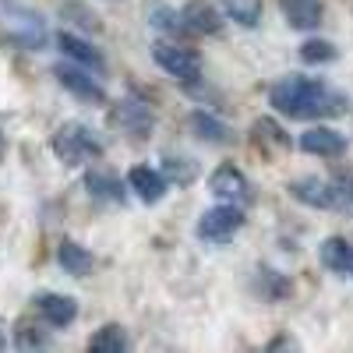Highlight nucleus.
Returning a JSON list of instances; mask_svg holds the SVG:
<instances>
[{
	"instance_id": "nucleus-24",
	"label": "nucleus",
	"mask_w": 353,
	"mask_h": 353,
	"mask_svg": "<svg viewBox=\"0 0 353 353\" xmlns=\"http://www.w3.org/2000/svg\"><path fill=\"white\" fill-rule=\"evenodd\" d=\"M254 141L269 145V152H286L290 149V134L276 121H269V117H261V121L254 124Z\"/></svg>"
},
{
	"instance_id": "nucleus-19",
	"label": "nucleus",
	"mask_w": 353,
	"mask_h": 353,
	"mask_svg": "<svg viewBox=\"0 0 353 353\" xmlns=\"http://www.w3.org/2000/svg\"><path fill=\"white\" fill-rule=\"evenodd\" d=\"M149 25L156 28V32H163V36H191L181 11H173L170 4H152L149 8Z\"/></svg>"
},
{
	"instance_id": "nucleus-17",
	"label": "nucleus",
	"mask_w": 353,
	"mask_h": 353,
	"mask_svg": "<svg viewBox=\"0 0 353 353\" xmlns=\"http://www.w3.org/2000/svg\"><path fill=\"white\" fill-rule=\"evenodd\" d=\"M188 124H191L194 138L209 141V145H226V141H230V128L219 121V117H212L209 110H194V113L188 117Z\"/></svg>"
},
{
	"instance_id": "nucleus-8",
	"label": "nucleus",
	"mask_w": 353,
	"mask_h": 353,
	"mask_svg": "<svg viewBox=\"0 0 353 353\" xmlns=\"http://www.w3.org/2000/svg\"><path fill=\"white\" fill-rule=\"evenodd\" d=\"M113 124H121L134 138H149L156 128V110L141 99H121L113 110Z\"/></svg>"
},
{
	"instance_id": "nucleus-23",
	"label": "nucleus",
	"mask_w": 353,
	"mask_h": 353,
	"mask_svg": "<svg viewBox=\"0 0 353 353\" xmlns=\"http://www.w3.org/2000/svg\"><path fill=\"white\" fill-rule=\"evenodd\" d=\"M223 14L241 28H254L261 21V0H223Z\"/></svg>"
},
{
	"instance_id": "nucleus-3",
	"label": "nucleus",
	"mask_w": 353,
	"mask_h": 353,
	"mask_svg": "<svg viewBox=\"0 0 353 353\" xmlns=\"http://www.w3.org/2000/svg\"><path fill=\"white\" fill-rule=\"evenodd\" d=\"M241 226H244V209L241 205L219 201V205H212V209L201 212V219L194 223V233H198V241H205V244H223Z\"/></svg>"
},
{
	"instance_id": "nucleus-11",
	"label": "nucleus",
	"mask_w": 353,
	"mask_h": 353,
	"mask_svg": "<svg viewBox=\"0 0 353 353\" xmlns=\"http://www.w3.org/2000/svg\"><path fill=\"white\" fill-rule=\"evenodd\" d=\"M128 188L145 201V205H156V201H163V194L170 191V184H166V176L156 170V166H131L128 170Z\"/></svg>"
},
{
	"instance_id": "nucleus-18",
	"label": "nucleus",
	"mask_w": 353,
	"mask_h": 353,
	"mask_svg": "<svg viewBox=\"0 0 353 353\" xmlns=\"http://www.w3.org/2000/svg\"><path fill=\"white\" fill-rule=\"evenodd\" d=\"M85 191L92 198H99V201H124V184L117 181L113 173H103V170L85 173Z\"/></svg>"
},
{
	"instance_id": "nucleus-5",
	"label": "nucleus",
	"mask_w": 353,
	"mask_h": 353,
	"mask_svg": "<svg viewBox=\"0 0 353 353\" xmlns=\"http://www.w3.org/2000/svg\"><path fill=\"white\" fill-rule=\"evenodd\" d=\"M152 61L176 81H184V85H194L201 78V61H198V53L184 50V46H173V43H156L152 46Z\"/></svg>"
},
{
	"instance_id": "nucleus-25",
	"label": "nucleus",
	"mask_w": 353,
	"mask_h": 353,
	"mask_svg": "<svg viewBox=\"0 0 353 353\" xmlns=\"http://www.w3.org/2000/svg\"><path fill=\"white\" fill-rule=\"evenodd\" d=\"M336 57H339V50L329 43V39H307L304 46H301V61L304 64H332L336 61Z\"/></svg>"
},
{
	"instance_id": "nucleus-20",
	"label": "nucleus",
	"mask_w": 353,
	"mask_h": 353,
	"mask_svg": "<svg viewBox=\"0 0 353 353\" xmlns=\"http://www.w3.org/2000/svg\"><path fill=\"white\" fill-rule=\"evenodd\" d=\"M350 258H353V244L346 237H329L325 244H321V265L332 269V272H339V276H346Z\"/></svg>"
},
{
	"instance_id": "nucleus-26",
	"label": "nucleus",
	"mask_w": 353,
	"mask_h": 353,
	"mask_svg": "<svg viewBox=\"0 0 353 353\" xmlns=\"http://www.w3.org/2000/svg\"><path fill=\"white\" fill-rule=\"evenodd\" d=\"M329 188H332V209L353 216V173H339V176H332Z\"/></svg>"
},
{
	"instance_id": "nucleus-10",
	"label": "nucleus",
	"mask_w": 353,
	"mask_h": 353,
	"mask_svg": "<svg viewBox=\"0 0 353 353\" xmlns=\"http://www.w3.org/2000/svg\"><path fill=\"white\" fill-rule=\"evenodd\" d=\"M301 149L311 152V156H321V159H332V156H343L346 152V138L336 128L314 124V128H307L301 134Z\"/></svg>"
},
{
	"instance_id": "nucleus-1",
	"label": "nucleus",
	"mask_w": 353,
	"mask_h": 353,
	"mask_svg": "<svg viewBox=\"0 0 353 353\" xmlns=\"http://www.w3.org/2000/svg\"><path fill=\"white\" fill-rule=\"evenodd\" d=\"M272 110L286 113L290 121H329V117L346 113V96L321 78L290 74L269 88Z\"/></svg>"
},
{
	"instance_id": "nucleus-2",
	"label": "nucleus",
	"mask_w": 353,
	"mask_h": 353,
	"mask_svg": "<svg viewBox=\"0 0 353 353\" xmlns=\"http://www.w3.org/2000/svg\"><path fill=\"white\" fill-rule=\"evenodd\" d=\"M50 145H53V156L61 159L64 166H85V163H92V159L103 156V138L88 124H78V121L57 128Z\"/></svg>"
},
{
	"instance_id": "nucleus-14",
	"label": "nucleus",
	"mask_w": 353,
	"mask_h": 353,
	"mask_svg": "<svg viewBox=\"0 0 353 353\" xmlns=\"http://www.w3.org/2000/svg\"><path fill=\"white\" fill-rule=\"evenodd\" d=\"M279 8H283L290 28H297V32H311V28H318L321 18H325L321 0H279Z\"/></svg>"
},
{
	"instance_id": "nucleus-21",
	"label": "nucleus",
	"mask_w": 353,
	"mask_h": 353,
	"mask_svg": "<svg viewBox=\"0 0 353 353\" xmlns=\"http://www.w3.org/2000/svg\"><path fill=\"white\" fill-rule=\"evenodd\" d=\"M88 350H92V353H121V350H128V332L117 325V321H110V325L92 332Z\"/></svg>"
},
{
	"instance_id": "nucleus-29",
	"label": "nucleus",
	"mask_w": 353,
	"mask_h": 353,
	"mask_svg": "<svg viewBox=\"0 0 353 353\" xmlns=\"http://www.w3.org/2000/svg\"><path fill=\"white\" fill-rule=\"evenodd\" d=\"M14 343H18V350H46L50 346L46 332L36 325V321H21L18 332H14Z\"/></svg>"
},
{
	"instance_id": "nucleus-7",
	"label": "nucleus",
	"mask_w": 353,
	"mask_h": 353,
	"mask_svg": "<svg viewBox=\"0 0 353 353\" xmlns=\"http://www.w3.org/2000/svg\"><path fill=\"white\" fill-rule=\"evenodd\" d=\"M32 307H36V314L46 321L50 329H68L71 321L78 318V301L68 297V293L43 290V293H36V297H32Z\"/></svg>"
},
{
	"instance_id": "nucleus-27",
	"label": "nucleus",
	"mask_w": 353,
	"mask_h": 353,
	"mask_svg": "<svg viewBox=\"0 0 353 353\" xmlns=\"http://www.w3.org/2000/svg\"><path fill=\"white\" fill-rule=\"evenodd\" d=\"M258 290H261V297H269V301H283L290 293V279H283L272 269H258Z\"/></svg>"
},
{
	"instance_id": "nucleus-6",
	"label": "nucleus",
	"mask_w": 353,
	"mask_h": 353,
	"mask_svg": "<svg viewBox=\"0 0 353 353\" xmlns=\"http://www.w3.org/2000/svg\"><path fill=\"white\" fill-rule=\"evenodd\" d=\"M209 191L219 201H233V205L251 201V181L244 176V170L233 166V163H223V166H216L209 173Z\"/></svg>"
},
{
	"instance_id": "nucleus-13",
	"label": "nucleus",
	"mask_w": 353,
	"mask_h": 353,
	"mask_svg": "<svg viewBox=\"0 0 353 353\" xmlns=\"http://www.w3.org/2000/svg\"><path fill=\"white\" fill-rule=\"evenodd\" d=\"M11 28H8V39L21 50H39L46 43V28L36 14H28V11H14L11 18Z\"/></svg>"
},
{
	"instance_id": "nucleus-32",
	"label": "nucleus",
	"mask_w": 353,
	"mask_h": 353,
	"mask_svg": "<svg viewBox=\"0 0 353 353\" xmlns=\"http://www.w3.org/2000/svg\"><path fill=\"white\" fill-rule=\"evenodd\" d=\"M0 156H4V131H0Z\"/></svg>"
},
{
	"instance_id": "nucleus-33",
	"label": "nucleus",
	"mask_w": 353,
	"mask_h": 353,
	"mask_svg": "<svg viewBox=\"0 0 353 353\" xmlns=\"http://www.w3.org/2000/svg\"><path fill=\"white\" fill-rule=\"evenodd\" d=\"M346 276H353V258H350V269H346Z\"/></svg>"
},
{
	"instance_id": "nucleus-22",
	"label": "nucleus",
	"mask_w": 353,
	"mask_h": 353,
	"mask_svg": "<svg viewBox=\"0 0 353 353\" xmlns=\"http://www.w3.org/2000/svg\"><path fill=\"white\" fill-rule=\"evenodd\" d=\"M159 173L166 176V184H173V188H188L198 176V170H194V163L188 156H163V170Z\"/></svg>"
},
{
	"instance_id": "nucleus-9",
	"label": "nucleus",
	"mask_w": 353,
	"mask_h": 353,
	"mask_svg": "<svg viewBox=\"0 0 353 353\" xmlns=\"http://www.w3.org/2000/svg\"><path fill=\"white\" fill-rule=\"evenodd\" d=\"M57 46H61V53L68 57L71 64H81L85 71H92V74H103L106 71V57L88 43V39H81V36H74V32H61L57 36Z\"/></svg>"
},
{
	"instance_id": "nucleus-15",
	"label": "nucleus",
	"mask_w": 353,
	"mask_h": 353,
	"mask_svg": "<svg viewBox=\"0 0 353 353\" xmlns=\"http://www.w3.org/2000/svg\"><path fill=\"white\" fill-rule=\"evenodd\" d=\"M290 194L301 205H307V209H332V188L321 176H297L290 184Z\"/></svg>"
},
{
	"instance_id": "nucleus-31",
	"label": "nucleus",
	"mask_w": 353,
	"mask_h": 353,
	"mask_svg": "<svg viewBox=\"0 0 353 353\" xmlns=\"http://www.w3.org/2000/svg\"><path fill=\"white\" fill-rule=\"evenodd\" d=\"M4 346H8V321L0 318V350H4Z\"/></svg>"
},
{
	"instance_id": "nucleus-30",
	"label": "nucleus",
	"mask_w": 353,
	"mask_h": 353,
	"mask_svg": "<svg viewBox=\"0 0 353 353\" xmlns=\"http://www.w3.org/2000/svg\"><path fill=\"white\" fill-rule=\"evenodd\" d=\"M290 346H297L290 336H279V339H272V343H269V350H290Z\"/></svg>"
},
{
	"instance_id": "nucleus-16",
	"label": "nucleus",
	"mask_w": 353,
	"mask_h": 353,
	"mask_svg": "<svg viewBox=\"0 0 353 353\" xmlns=\"http://www.w3.org/2000/svg\"><path fill=\"white\" fill-rule=\"evenodd\" d=\"M57 265H61L68 276L81 279V276L92 272V254H88L78 241H61L57 244Z\"/></svg>"
},
{
	"instance_id": "nucleus-4",
	"label": "nucleus",
	"mask_w": 353,
	"mask_h": 353,
	"mask_svg": "<svg viewBox=\"0 0 353 353\" xmlns=\"http://www.w3.org/2000/svg\"><path fill=\"white\" fill-rule=\"evenodd\" d=\"M53 78H57V85H61L64 92H71L74 99H81V103H88V106H103V103H106L103 81H99L92 71H85L81 64H57V68H53Z\"/></svg>"
},
{
	"instance_id": "nucleus-28",
	"label": "nucleus",
	"mask_w": 353,
	"mask_h": 353,
	"mask_svg": "<svg viewBox=\"0 0 353 353\" xmlns=\"http://www.w3.org/2000/svg\"><path fill=\"white\" fill-rule=\"evenodd\" d=\"M61 14L64 18H71L78 28H85V32H99L103 28V21H99V14H92L85 4H74V0H68V4H61Z\"/></svg>"
},
{
	"instance_id": "nucleus-12",
	"label": "nucleus",
	"mask_w": 353,
	"mask_h": 353,
	"mask_svg": "<svg viewBox=\"0 0 353 353\" xmlns=\"http://www.w3.org/2000/svg\"><path fill=\"white\" fill-rule=\"evenodd\" d=\"M181 18H184L191 36H216L219 28H223V14L209 4V0H188Z\"/></svg>"
}]
</instances>
